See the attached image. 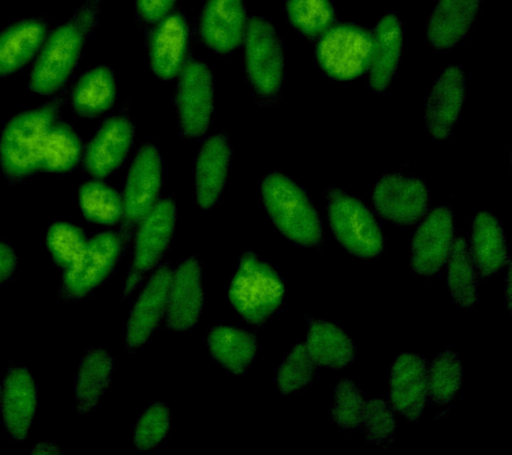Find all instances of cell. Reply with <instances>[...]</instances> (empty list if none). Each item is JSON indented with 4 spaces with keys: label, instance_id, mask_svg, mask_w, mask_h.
I'll return each mask as SVG.
<instances>
[{
    "label": "cell",
    "instance_id": "5",
    "mask_svg": "<svg viewBox=\"0 0 512 455\" xmlns=\"http://www.w3.org/2000/svg\"><path fill=\"white\" fill-rule=\"evenodd\" d=\"M328 218L335 237L348 253L375 258L383 251L382 230L362 202L332 187L327 191Z\"/></svg>",
    "mask_w": 512,
    "mask_h": 455
},
{
    "label": "cell",
    "instance_id": "7",
    "mask_svg": "<svg viewBox=\"0 0 512 455\" xmlns=\"http://www.w3.org/2000/svg\"><path fill=\"white\" fill-rule=\"evenodd\" d=\"M246 69L248 78L263 97L278 93L284 75L282 42L270 22L263 18H252L247 23Z\"/></svg>",
    "mask_w": 512,
    "mask_h": 455
},
{
    "label": "cell",
    "instance_id": "38",
    "mask_svg": "<svg viewBox=\"0 0 512 455\" xmlns=\"http://www.w3.org/2000/svg\"><path fill=\"white\" fill-rule=\"evenodd\" d=\"M364 401L358 386L350 379H342L335 387V403L331 417L342 429L355 430L362 425Z\"/></svg>",
    "mask_w": 512,
    "mask_h": 455
},
{
    "label": "cell",
    "instance_id": "1",
    "mask_svg": "<svg viewBox=\"0 0 512 455\" xmlns=\"http://www.w3.org/2000/svg\"><path fill=\"white\" fill-rule=\"evenodd\" d=\"M99 0H88L70 22L59 26L44 41L38 61L31 71L30 87L35 93H55L70 78L88 35L98 17Z\"/></svg>",
    "mask_w": 512,
    "mask_h": 455
},
{
    "label": "cell",
    "instance_id": "28",
    "mask_svg": "<svg viewBox=\"0 0 512 455\" xmlns=\"http://www.w3.org/2000/svg\"><path fill=\"white\" fill-rule=\"evenodd\" d=\"M212 357L234 374H243L258 350V339L234 327H216L208 335Z\"/></svg>",
    "mask_w": 512,
    "mask_h": 455
},
{
    "label": "cell",
    "instance_id": "19",
    "mask_svg": "<svg viewBox=\"0 0 512 455\" xmlns=\"http://www.w3.org/2000/svg\"><path fill=\"white\" fill-rule=\"evenodd\" d=\"M134 141V127L127 118L114 117L103 123L87 147L84 165L88 173L104 178L122 165Z\"/></svg>",
    "mask_w": 512,
    "mask_h": 455
},
{
    "label": "cell",
    "instance_id": "25",
    "mask_svg": "<svg viewBox=\"0 0 512 455\" xmlns=\"http://www.w3.org/2000/svg\"><path fill=\"white\" fill-rule=\"evenodd\" d=\"M42 21L27 19L0 33V77L14 74L27 65L46 41Z\"/></svg>",
    "mask_w": 512,
    "mask_h": 455
},
{
    "label": "cell",
    "instance_id": "40",
    "mask_svg": "<svg viewBox=\"0 0 512 455\" xmlns=\"http://www.w3.org/2000/svg\"><path fill=\"white\" fill-rule=\"evenodd\" d=\"M362 423L368 443L387 445L396 423L391 406L384 399H371L364 403Z\"/></svg>",
    "mask_w": 512,
    "mask_h": 455
},
{
    "label": "cell",
    "instance_id": "33",
    "mask_svg": "<svg viewBox=\"0 0 512 455\" xmlns=\"http://www.w3.org/2000/svg\"><path fill=\"white\" fill-rule=\"evenodd\" d=\"M79 202L84 217L100 225H115L123 218V199L104 183L88 182L80 187Z\"/></svg>",
    "mask_w": 512,
    "mask_h": 455
},
{
    "label": "cell",
    "instance_id": "21",
    "mask_svg": "<svg viewBox=\"0 0 512 455\" xmlns=\"http://www.w3.org/2000/svg\"><path fill=\"white\" fill-rule=\"evenodd\" d=\"M231 146L226 134L208 139L196 161V201L202 209L214 206L226 183Z\"/></svg>",
    "mask_w": 512,
    "mask_h": 455
},
{
    "label": "cell",
    "instance_id": "4",
    "mask_svg": "<svg viewBox=\"0 0 512 455\" xmlns=\"http://www.w3.org/2000/svg\"><path fill=\"white\" fill-rule=\"evenodd\" d=\"M284 285L279 275L255 254L240 258L228 297L232 306L251 325H262L284 301Z\"/></svg>",
    "mask_w": 512,
    "mask_h": 455
},
{
    "label": "cell",
    "instance_id": "3",
    "mask_svg": "<svg viewBox=\"0 0 512 455\" xmlns=\"http://www.w3.org/2000/svg\"><path fill=\"white\" fill-rule=\"evenodd\" d=\"M262 195L280 233L300 246H318L322 242V225L302 187L286 175L272 173L264 178Z\"/></svg>",
    "mask_w": 512,
    "mask_h": 455
},
{
    "label": "cell",
    "instance_id": "16",
    "mask_svg": "<svg viewBox=\"0 0 512 455\" xmlns=\"http://www.w3.org/2000/svg\"><path fill=\"white\" fill-rule=\"evenodd\" d=\"M247 29L243 0H207L202 17V37L216 53L238 47Z\"/></svg>",
    "mask_w": 512,
    "mask_h": 455
},
{
    "label": "cell",
    "instance_id": "8",
    "mask_svg": "<svg viewBox=\"0 0 512 455\" xmlns=\"http://www.w3.org/2000/svg\"><path fill=\"white\" fill-rule=\"evenodd\" d=\"M163 162L158 149L144 145L136 155L128 174L123 197L122 239H130L132 229L155 206L162 186Z\"/></svg>",
    "mask_w": 512,
    "mask_h": 455
},
{
    "label": "cell",
    "instance_id": "13",
    "mask_svg": "<svg viewBox=\"0 0 512 455\" xmlns=\"http://www.w3.org/2000/svg\"><path fill=\"white\" fill-rule=\"evenodd\" d=\"M454 241V217L448 207L432 210L412 241L411 266L416 274L431 277L442 269Z\"/></svg>",
    "mask_w": 512,
    "mask_h": 455
},
{
    "label": "cell",
    "instance_id": "32",
    "mask_svg": "<svg viewBox=\"0 0 512 455\" xmlns=\"http://www.w3.org/2000/svg\"><path fill=\"white\" fill-rule=\"evenodd\" d=\"M450 266H448V285L452 299L460 307H471L478 299V286L474 262H472L466 239H456L450 253Z\"/></svg>",
    "mask_w": 512,
    "mask_h": 455
},
{
    "label": "cell",
    "instance_id": "41",
    "mask_svg": "<svg viewBox=\"0 0 512 455\" xmlns=\"http://www.w3.org/2000/svg\"><path fill=\"white\" fill-rule=\"evenodd\" d=\"M176 0H136V9L146 22L156 23L170 15Z\"/></svg>",
    "mask_w": 512,
    "mask_h": 455
},
{
    "label": "cell",
    "instance_id": "26",
    "mask_svg": "<svg viewBox=\"0 0 512 455\" xmlns=\"http://www.w3.org/2000/svg\"><path fill=\"white\" fill-rule=\"evenodd\" d=\"M471 259L482 278L495 274L507 261L502 225L490 213L479 214L472 222Z\"/></svg>",
    "mask_w": 512,
    "mask_h": 455
},
{
    "label": "cell",
    "instance_id": "31",
    "mask_svg": "<svg viewBox=\"0 0 512 455\" xmlns=\"http://www.w3.org/2000/svg\"><path fill=\"white\" fill-rule=\"evenodd\" d=\"M82 153V142L75 131L66 123L55 122L44 143L42 171L63 174L74 170Z\"/></svg>",
    "mask_w": 512,
    "mask_h": 455
},
{
    "label": "cell",
    "instance_id": "14",
    "mask_svg": "<svg viewBox=\"0 0 512 455\" xmlns=\"http://www.w3.org/2000/svg\"><path fill=\"white\" fill-rule=\"evenodd\" d=\"M203 301L202 267L195 258L187 259L172 277L167 302L168 326L179 331L191 329L198 322Z\"/></svg>",
    "mask_w": 512,
    "mask_h": 455
},
{
    "label": "cell",
    "instance_id": "27",
    "mask_svg": "<svg viewBox=\"0 0 512 455\" xmlns=\"http://www.w3.org/2000/svg\"><path fill=\"white\" fill-rule=\"evenodd\" d=\"M307 323L306 349L315 365L340 369L354 359V343L339 327L314 318H307Z\"/></svg>",
    "mask_w": 512,
    "mask_h": 455
},
{
    "label": "cell",
    "instance_id": "36",
    "mask_svg": "<svg viewBox=\"0 0 512 455\" xmlns=\"http://www.w3.org/2000/svg\"><path fill=\"white\" fill-rule=\"evenodd\" d=\"M315 373V362L308 354L306 345L295 346L276 373V383L280 393L292 394L304 389L310 385Z\"/></svg>",
    "mask_w": 512,
    "mask_h": 455
},
{
    "label": "cell",
    "instance_id": "10",
    "mask_svg": "<svg viewBox=\"0 0 512 455\" xmlns=\"http://www.w3.org/2000/svg\"><path fill=\"white\" fill-rule=\"evenodd\" d=\"M179 122L186 137L206 133L214 107V82L211 70L202 62H188L180 71L176 90Z\"/></svg>",
    "mask_w": 512,
    "mask_h": 455
},
{
    "label": "cell",
    "instance_id": "35",
    "mask_svg": "<svg viewBox=\"0 0 512 455\" xmlns=\"http://www.w3.org/2000/svg\"><path fill=\"white\" fill-rule=\"evenodd\" d=\"M287 14L292 26L311 38L323 35L335 22L330 0H288Z\"/></svg>",
    "mask_w": 512,
    "mask_h": 455
},
{
    "label": "cell",
    "instance_id": "17",
    "mask_svg": "<svg viewBox=\"0 0 512 455\" xmlns=\"http://www.w3.org/2000/svg\"><path fill=\"white\" fill-rule=\"evenodd\" d=\"M171 281L170 267H160L136 301L126 327V342L131 350L138 349L146 343L152 331L158 326L167 307Z\"/></svg>",
    "mask_w": 512,
    "mask_h": 455
},
{
    "label": "cell",
    "instance_id": "23",
    "mask_svg": "<svg viewBox=\"0 0 512 455\" xmlns=\"http://www.w3.org/2000/svg\"><path fill=\"white\" fill-rule=\"evenodd\" d=\"M480 0H439L428 21V39L438 50L462 41L478 13Z\"/></svg>",
    "mask_w": 512,
    "mask_h": 455
},
{
    "label": "cell",
    "instance_id": "37",
    "mask_svg": "<svg viewBox=\"0 0 512 455\" xmlns=\"http://www.w3.org/2000/svg\"><path fill=\"white\" fill-rule=\"evenodd\" d=\"M87 241L83 231L66 222H58L50 227L47 234L48 250L54 261L63 269H70L83 253Z\"/></svg>",
    "mask_w": 512,
    "mask_h": 455
},
{
    "label": "cell",
    "instance_id": "2",
    "mask_svg": "<svg viewBox=\"0 0 512 455\" xmlns=\"http://www.w3.org/2000/svg\"><path fill=\"white\" fill-rule=\"evenodd\" d=\"M62 99L12 119L0 138V165L8 181L19 182L42 171L44 143L56 122Z\"/></svg>",
    "mask_w": 512,
    "mask_h": 455
},
{
    "label": "cell",
    "instance_id": "18",
    "mask_svg": "<svg viewBox=\"0 0 512 455\" xmlns=\"http://www.w3.org/2000/svg\"><path fill=\"white\" fill-rule=\"evenodd\" d=\"M391 405L407 419L419 418L427 402V365L414 354L396 359L390 375Z\"/></svg>",
    "mask_w": 512,
    "mask_h": 455
},
{
    "label": "cell",
    "instance_id": "43",
    "mask_svg": "<svg viewBox=\"0 0 512 455\" xmlns=\"http://www.w3.org/2000/svg\"><path fill=\"white\" fill-rule=\"evenodd\" d=\"M32 454L54 455L60 454V450L58 447L51 445V443H39V445H36L34 449H32Z\"/></svg>",
    "mask_w": 512,
    "mask_h": 455
},
{
    "label": "cell",
    "instance_id": "15",
    "mask_svg": "<svg viewBox=\"0 0 512 455\" xmlns=\"http://www.w3.org/2000/svg\"><path fill=\"white\" fill-rule=\"evenodd\" d=\"M466 97V78L459 67L444 71L430 95L426 106V123L432 137L447 138L458 121Z\"/></svg>",
    "mask_w": 512,
    "mask_h": 455
},
{
    "label": "cell",
    "instance_id": "24",
    "mask_svg": "<svg viewBox=\"0 0 512 455\" xmlns=\"http://www.w3.org/2000/svg\"><path fill=\"white\" fill-rule=\"evenodd\" d=\"M374 47H372L370 83L375 91L386 90L398 69L402 54L403 30L402 23L394 14L380 19L376 26Z\"/></svg>",
    "mask_w": 512,
    "mask_h": 455
},
{
    "label": "cell",
    "instance_id": "29",
    "mask_svg": "<svg viewBox=\"0 0 512 455\" xmlns=\"http://www.w3.org/2000/svg\"><path fill=\"white\" fill-rule=\"evenodd\" d=\"M116 83L108 67H98L84 74L72 93V105L82 117H96L114 105Z\"/></svg>",
    "mask_w": 512,
    "mask_h": 455
},
{
    "label": "cell",
    "instance_id": "30",
    "mask_svg": "<svg viewBox=\"0 0 512 455\" xmlns=\"http://www.w3.org/2000/svg\"><path fill=\"white\" fill-rule=\"evenodd\" d=\"M112 359L107 351L90 350L80 362L76 375L75 399L80 413H88L99 402L111 381Z\"/></svg>",
    "mask_w": 512,
    "mask_h": 455
},
{
    "label": "cell",
    "instance_id": "34",
    "mask_svg": "<svg viewBox=\"0 0 512 455\" xmlns=\"http://www.w3.org/2000/svg\"><path fill=\"white\" fill-rule=\"evenodd\" d=\"M462 362L454 351L440 354L427 373V391L432 403L447 405L462 385Z\"/></svg>",
    "mask_w": 512,
    "mask_h": 455
},
{
    "label": "cell",
    "instance_id": "12",
    "mask_svg": "<svg viewBox=\"0 0 512 455\" xmlns=\"http://www.w3.org/2000/svg\"><path fill=\"white\" fill-rule=\"evenodd\" d=\"M372 201L380 217L396 225H412L426 213L428 189L418 178L386 175L376 183Z\"/></svg>",
    "mask_w": 512,
    "mask_h": 455
},
{
    "label": "cell",
    "instance_id": "11",
    "mask_svg": "<svg viewBox=\"0 0 512 455\" xmlns=\"http://www.w3.org/2000/svg\"><path fill=\"white\" fill-rule=\"evenodd\" d=\"M176 223V207L171 199H163L156 203L150 213L140 222L136 237L134 261L127 279L124 293L134 291L143 274L150 270L162 257L168 242L174 234Z\"/></svg>",
    "mask_w": 512,
    "mask_h": 455
},
{
    "label": "cell",
    "instance_id": "22",
    "mask_svg": "<svg viewBox=\"0 0 512 455\" xmlns=\"http://www.w3.org/2000/svg\"><path fill=\"white\" fill-rule=\"evenodd\" d=\"M36 409L34 378L26 369H14L3 383L2 413L4 426L12 437L24 439L30 430Z\"/></svg>",
    "mask_w": 512,
    "mask_h": 455
},
{
    "label": "cell",
    "instance_id": "20",
    "mask_svg": "<svg viewBox=\"0 0 512 455\" xmlns=\"http://www.w3.org/2000/svg\"><path fill=\"white\" fill-rule=\"evenodd\" d=\"M150 39V62L156 77L172 79L186 65L188 25L180 14L168 15L158 22Z\"/></svg>",
    "mask_w": 512,
    "mask_h": 455
},
{
    "label": "cell",
    "instance_id": "6",
    "mask_svg": "<svg viewBox=\"0 0 512 455\" xmlns=\"http://www.w3.org/2000/svg\"><path fill=\"white\" fill-rule=\"evenodd\" d=\"M374 39L356 25L332 26L316 47L320 67L328 77L351 81L370 69Z\"/></svg>",
    "mask_w": 512,
    "mask_h": 455
},
{
    "label": "cell",
    "instance_id": "42",
    "mask_svg": "<svg viewBox=\"0 0 512 455\" xmlns=\"http://www.w3.org/2000/svg\"><path fill=\"white\" fill-rule=\"evenodd\" d=\"M18 258L15 251L10 246L0 242V285L10 281L12 275L15 274Z\"/></svg>",
    "mask_w": 512,
    "mask_h": 455
},
{
    "label": "cell",
    "instance_id": "39",
    "mask_svg": "<svg viewBox=\"0 0 512 455\" xmlns=\"http://www.w3.org/2000/svg\"><path fill=\"white\" fill-rule=\"evenodd\" d=\"M170 429V411L155 403L144 411L135 427L134 442L140 450H151L163 441Z\"/></svg>",
    "mask_w": 512,
    "mask_h": 455
},
{
    "label": "cell",
    "instance_id": "9",
    "mask_svg": "<svg viewBox=\"0 0 512 455\" xmlns=\"http://www.w3.org/2000/svg\"><path fill=\"white\" fill-rule=\"evenodd\" d=\"M123 239L116 234L103 233L87 242L83 253L63 278V298L79 299L90 293L110 275L123 249Z\"/></svg>",
    "mask_w": 512,
    "mask_h": 455
}]
</instances>
